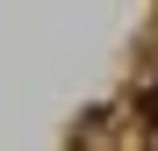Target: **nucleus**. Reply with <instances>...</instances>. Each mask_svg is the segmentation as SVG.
Returning a JSON list of instances; mask_svg holds the SVG:
<instances>
[{
	"label": "nucleus",
	"mask_w": 158,
	"mask_h": 151,
	"mask_svg": "<svg viewBox=\"0 0 158 151\" xmlns=\"http://www.w3.org/2000/svg\"><path fill=\"white\" fill-rule=\"evenodd\" d=\"M144 108H151V122H158V94H151V101H144Z\"/></svg>",
	"instance_id": "obj_1"
}]
</instances>
